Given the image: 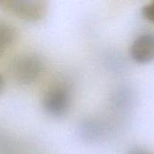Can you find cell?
I'll return each instance as SVG.
<instances>
[{"instance_id":"3","label":"cell","mask_w":154,"mask_h":154,"mask_svg":"<svg viewBox=\"0 0 154 154\" xmlns=\"http://www.w3.org/2000/svg\"><path fill=\"white\" fill-rule=\"evenodd\" d=\"M0 5L27 22L41 21L47 13V5L42 1L11 0L1 1Z\"/></svg>"},{"instance_id":"9","label":"cell","mask_w":154,"mask_h":154,"mask_svg":"<svg viewBox=\"0 0 154 154\" xmlns=\"http://www.w3.org/2000/svg\"><path fill=\"white\" fill-rule=\"evenodd\" d=\"M128 154H151L149 153L146 150L141 148V147H133L130 151Z\"/></svg>"},{"instance_id":"6","label":"cell","mask_w":154,"mask_h":154,"mask_svg":"<svg viewBox=\"0 0 154 154\" xmlns=\"http://www.w3.org/2000/svg\"><path fill=\"white\" fill-rule=\"evenodd\" d=\"M15 36L14 27L0 19V53L13 44Z\"/></svg>"},{"instance_id":"1","label":"cell","mask_w":154,"mask_h":154,"mask_svg":"<svg viewBox=\"0 0 154 154\" xmlns=\"http://www.w3.org/2000/svg\"><path fill=\"white\" fill-rule=\"evenodd\" d=\"M42 60L34 53H25L15 58L11 64V72L23 85H30L39 79L43 71Z\"/></svg>"},{"instance_id":"7","label":"cell","mask_w":154,"mask_h":154,"mask_svg":"<svg viewBox=\"0 0 154 154\" xmlns=\"http://www.w3.org/2000/svg\"><path fill=\"white\" fill-rule=\"evenodd\" d=\"M112 103L117 110H126L133 103V94L127 88H120L116 90Z\"/></svg>"},{"instance_id":"5","label":"cell","mask_w":154,"mask_h":154,"mask_svg":"<svg viewBox=\"0 0 154 154\" xmlns=\"http://www.w3.org/2000/svg\"><path fill=\"white\" fill-rule=\"evenodd\" d=\"M80 134L87 142H97L101 139L106 132V128L102 122L97 119H86L82 122L79 128Z\"/></svg>"},{"instance_id":"8","label":"cell","mask_w":154,"mask_h":154,"mask_svg":"<svg viewBox=\"0 0 154 154\" xmlns=\"http://www.w3.org/2000/svg\"><path fill=\"white\" fill-rule=\"evenodd\" d=\"M142 14L145 19L152 23H154V1L145 5L143 7Z\"/></svg>"},{"instance_id":"10","label":"cell","mask_w":154,"mask_h":154,"mask_svg":"<svg viewBox=\"0 0 154 154\" xmlns=\"http://www.w3.org/2000/svg\"><path fill=\"white\" fill-rule=\"evenodd\" d=\"M3 88H4V79H3V77L0 75V91L2 90Z\"/></svg>"},{"instance_id":"4","label":"cell","mask_w":154,"mask_h":154,"mask_svg":"<svg viewBox=\"0 0 154 154\" xmlns=\"http://www.w3.org/2000/svg\"><path fill=\"white\" fill-rule=\"evenodd\" d=\"M130 55L138 63H147L154 60V33L139 35L132 43Z\"/></svg>"},{"instance_id":"2","label":"cell","mask_w":154,"mask_h":154,"mask_svg":"<svg viewBox=\"0 0 154 154\" xmlns=\"http://www.w3.org/2000/svg\"><path fill=\"white\" fill-rule=\"evenodd\" d=\"M71 94L68 87L59 84L51 87L44 94L42 106L44 111L54 117L67 114L70 107Z\"/></svg>"}]
</instances>
